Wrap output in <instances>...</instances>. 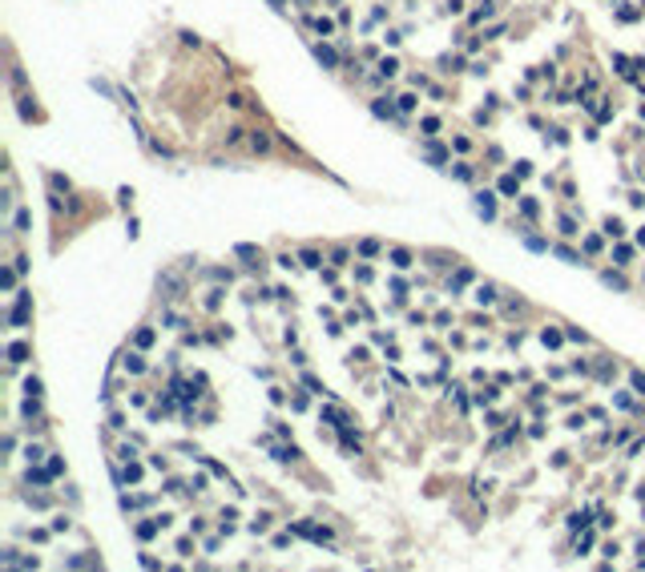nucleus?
I'll return each mask as SVG.
<instances>
[{"mask_svg": "<svg viewBox=\"0 0 645 572\" xmlns=\"http://www.w3.org/2000/svg\"><path fill=\"white\" fill-rule=\"evenodd\" d=\"M294 532H298V536H306V540H315V544H331V536H327L323 528H311V524H294Z\"/></svg>", "mask_w": 645, "mask_h": 572, "instance_id": "nucleus-1", "label": "nucleus"}, {"mask_svg": "<svg viewBox=\"0 0 645 572\" xmlns=\"http://www.w3.org/2000/svg\"><path fill=\"white\" fill-rule=\"evenodd\" d=\"M476 209H480L484 218H492V214H496V202H492V194H476Z\"/></svg>", "mask_w": 645, "mask_h": 572, "instance_id": "nucleus-2", "label": "nucleus"}, {"mask_svg": "<svg viewBox=\"0 0 645 572\" xmlns=\"http://www.w3.org/2000/svg\"><path fill=\"white\" fill-rule=\"evenodd\" d=\"M24 318H28V294H20V298H16V311H12V322H16V326H20Z\"/></svg>", "mask_w": 645, "mask_h": 572, "instance_id": "nucleus-3", "label": "nucleus"}, {"mask_svg": "<svg viewBox=\"0 0 645 572\" xmlns=\"http://www.w3.org/2000/svg\"><path fill=\"white\" fill-rule=\"evenodd\" d=\"M8 355H12V363H24V355H28V347H24V343H12V347H8Z\"/></svg>", "mask_w": 645, "mask_h": 572, "instance_id": "nucleus-4", "label": "nucleus"}, {"mask_svg": "<svg viewBox=\"0 0 645 572\" xmlns=\"http://www.w3.org/2000/svg\"><path fill=\"white\" fill-rule=\"evenodd\" d=\"M391 262L404 270V266H411V258H408V250H391Z\"/></svg>", "mask_w": 645, "mask_h": 572, "instance_id": "nucleus-5", "label": "nucleus"}, {"mask_svg": "<svg viewBox=\"0 0 645 572\" xmlns=\"http://www.w3.org/2000/svg\"><path fill=\"white\" fill-rule=\"evenodd\" d=\"M315 56H319L327 69H335V52H331V49H315Z\"/></svg>", "mask_w": 645, "mask_h": 572, "instance_id": "nucleus-6", "label": "nucleus"}, {"mask_svg": "<svg viewBox=\"0 0 645 572\" xmlns=\"http://www.w3.org/2000/svg\"><path fill=\"white\" fill-rule=\"evenodd\" d=\"M476 298H480V303H492V298H496V286H480Z\"/></svg>", "mask_w": 645, "mask_h": 572, "instance_id": "nucleus-7", "label": "nucleus"}, {"mask_svg": "<svg viewBox=\"0 0 645 572\" xmlns=\"http://www.w3.org/2000/svg\"><path fill=\"white\" fill-rule=\"evenodd\" d=\"M589 524V512H577V516H569V528H585Z\"/></svg>", "mask_w": 645, "mask_h": 572, "instance_id": "nucleus-8", "label": "nucleus"}, {"mask_svg": "<svg viewBox=\"0 0 645 572\" xmlns=\"http://www.w3.org/2000/svg\"><path fill=\"white\" fill-rule=\"evenodd\" d=\"M601 278H605V286H613V290H625V282H621L617 274H601Z\"/></svg>", "mask_w": 645, "mask_h": 572, "instance_id": "nucleus-9", "label": "nucleus"}, {"mask_svg": "<svg viewBox=\"0 0 645 572\" xmlns=\"http://www.w3.org/2000/svg\"><path fill=\"white\" fill-rule=\"evenodd\" d=\"M153 532H158V524H153V520H149V524H141V528H137V536H141V540H149V536H153Z\"/></svg>", "mask_w": 645, "mask_h": 572, "instance_id": "nucleus-10", "label": "nucleus"}, {"mask_svg": "<svg viewBox=\"0 0 645 572\" xmlns=\"http://www.w3.org/2000/svg\"><path fill=\"white\" fill-rule=\"evenodd\" d=\"M500 194H516V177H504V182H500Z\"/></svg>", "mask_w": 645, "mask_h": 572, "instance_id": "nucleus-11", "label": "nucleus"}, {"mask_svg": "<svg viewBox=\"0 0 645 572\" xmlns=\"http://www.w3.org/2000/svg\"><path fill=\"white\" fill-rule=\"evenodd\" d=\"M633 387H637L641 395H645V375H641V371H633Z\"/></svg>", "mask_w": 645, "mask_h": 572, "instance_id": "nucleus-12", "label": "nucleus"}, {"mask_svg": "<svg viewBox=\"0 0 645 572\" xmlns=\"http://www.w3.org/2000/svg\"><path fill=\"white\" fill-rule=\"evenodd\" d=\"M637 242H641V246H645V230H641V234H637Z\"/></svg>", "mask_w": 645, "mask_h": 572, "instance_id": "nucleus-13", "label": "nucleus"}]
</instances>
